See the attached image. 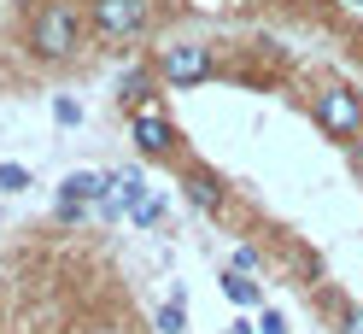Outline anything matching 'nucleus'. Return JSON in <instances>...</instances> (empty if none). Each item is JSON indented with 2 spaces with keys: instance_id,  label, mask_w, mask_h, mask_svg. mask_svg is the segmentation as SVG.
<instances>
[{
  "instance_id": "nucleus-1",
  "label": "nucleus",
  "mask_w": 363,
  "mask_h": 334,
  "mask_svg": "<svg viewBox=\"0 0 363 334\" xmlns=\"http://www.w3.org/2000/svg\"><path fill=\"white\" fill-rule=\"evenodd\" d=\"M82 35H88V12L77 6V0H41L35 18H30V53L48 59V65L77 59Z\"/></svg>"
},
{
  "instance_id": "nucleus-2",
  "label": "nucleus",
  "mask_w": 363,
  "mask_h": 334,
  "mask_svg": "<svg viewBox=\"0 0 363 334\" xmlns=\"http://www.w3.org/2000/svg\"><path fill=\"white\" fill-rule=\"evenodd\" d=\"M311 118H316V129H323L328 141H352V135H363V94L346 88V82H328L323 94L311 100Z\"/></svg>"
},
{
  "instance_id": "nucleus-3",
  "label": "nucleus",
  "mask_w": 363,
  "mask_h": 334,
  "mask_svg": "<svg viewBox=\"0 0 363 334\" xmlns=\"http://www.w3.org/2000/svg\"><path fill=\"white\" fill-rule=\"evenodd\" d=\"M152 65H158V77H164L170 88H199V82L217 77V59H211L206 41H164Z\"/></svg>"
},
{
  "instance_id": "nucleus-4",
  "label": "nucleus",
  "mask_w": 363,
  "mask_h": 334,
  "mask_svg": "<svg viewBox=\"0 0 363 334\" xmlns=\"http://www.w3.org/2000/svg\"><path fill=\"white\" fill-rule=\"evenodd\" d=\"M88 24L106 41H141L152 24V0H88Z\"/></svg>"
},
{
  "instance_id": "nucleus-5",
  "label": "nucleus",
  "mask_w": 363,
  "mask_h": 334,
  "mask_svg": "<svg viewBox=\"0 0 363 334\" xmlns=\"http://www.w3.org/2000/svg\"><path fill=\"white\" fill-rule=\"evenodd\" d=\"M129 141H135V152H141V159H170V152L182 147L176 123H170L158 106H135V111H129Z\"/></svg>"
},
{
  "instance_id": "nucleus-6",
  "label": "nucleus",
  "mask_w": 363,
  "mask_h": 334,
  "mask_svg": "<svg viewBox=\"0 0 363 334\" xmlns=\"http://www.w3.org/2000/svg\"><path fill=\"white\" fill-rule=\"evenodd\" d=\"M182 194H188L194 211H223V206H229V182H223L211 165H188V176H182Z\"/></svg>"
},
{
  "instance_id": "nucleus-7",
  "label": "nucleus",
  "mask_w": 363,
  "mask_h": 334,
  "mask_svg": "<svg viewBox=\"0 0 363 334\" xmlns=\"http://www.w3.org/2000/svg\"><path fill=\"white\" fill-rule=\"evenodd\" d=\"M59 194L65 199H88V206H100V199H111V176H100V170H71L59 182Z\"/></svg>"
},
{
  "instance_id": "nucleus-8",
  "label": "nucleus",
  "mask_w": 363,
  "mask_h": 334,
  "mask_svg": "<svg viewBox=\"0 0 363 334\" xmlns=\"http://www.w3.org/2000/svg\"><path fill=\"white\" fill-rule=\"evenodd\" d=\"M152 82H158V65H135V71L118 77V100H123V106H147Z\"/></svg>"
},
{
  "instance_id": "nucleus-9",
  "label": "nucleus",
  "mask_w": 363,
  "mask_h": 334,
  "mask_svg": "<svg viewBox=\"0 0 363 334\" xmlns=\"http://www.w3.org/2000/svg\"><path fill=\"white\" fill-rule=\"evenodd\" d=\"M217 282H223V294H229V305H240V311H258L264 305V287L246 276V270H223Z\"/></svg>"
},
{
  "instance_id": "nucleus-10",
  "label": "nucleus",
  "mask_w": 363,
  "mask_h": 334,
  "mask_svg": "<svg viewBox=\"0 0 363 334\" xmlns=\"http://www.w3.org/2000/svg\"><path fill=\"white\" fill-rule=\"evenodd\" d=\"M152 328H158V334H182V328H188V294H182V287H176V294H170L164 305H158Z\"/></svg>"
},
{
  "instance_id": "nucleus-11",
  "label": "nucleus",
  "mask_w": 363,
  "mask_h": 334,
  "mask_svg": "<svg viewBox=\"0 0 363 334\" xmlns=\"http://www.w3.org/2000/svg\"><path fill=\"white\" fill-rule=\"evenodd\" d=\"M111 194H118L129 211L147 206V176H141V170H118V176H111Z\"/></svg>"
},
{
  "instance_id": "nucleus-12",
  "label": "nucleus",
  "mask_w": 363,
  "mask_h": 334,
  "mask_svg": "<svg viewBox=\"0 0 363 334\" xmlns=\"http://www.w3.org/2000/svg\"><path fill=\"white\" fill-rule=\"evenodd\" d=\"M24 188H30V170L12 165V159H0V194H24Z\"/></svg>"
},
{
  "instance_id": "nucleus-13",
  "label": "nucleus",
  "mask_w": 363,
  "mask_h": 334,
  "mask_svg": "<svg viewBox=\"0 0 363 334\" xmlns=\"http://www.w3.org/2000/svg\"><path fill=\"white\" fill-rule=\"evenodd\" d=\"M53 123H59V129H77V123H82V106H77L71 94H59V100H53Z\"/></svg>"
},
{
  "instance_id": "nucleus-14",
  "label": "nucleus",
  "mask_w": 363,
  "mask_h": 334,
  "mask_svg": "<svg viewBox=\"0 0 363 334\" xmlns=\"http://www.w3.org/2000/svg\"><path fill=\"white\" fill-rule=\"evenodd\" d=\"M53 211H59V223H82V217H88V199H65V194H59Z\"/></svg>"
},
{
  "instance_id": "nucleus-15",
  "label": "nucleus",
  "mask_w": 363,
  "mask_h": 334,
  "mask_svg": "<svg viewBox=\"0 0 363 334\" xmlns=\"http://www.w3.org/2000/svg\"><path fill=\"white\" fill-rule=\"evenodd\" d=\"M129 217H135V223H141V229H152V223H158V217H164V206H158V199H147V206H135Z\"/></svg>"
},
{
  "instance_id": "nucleus-16",
  "label": "nucleus",
  "mask_w": 363,
  "mask_h": 334,
  "mask_svg": "<svg viewBox=\"0 0 363 334\" xmlns=\"http://www.w3.org/2000/svg\"><path fill=\"white\" fill-rule=\"evenodd\" d=\"M258 334H287V317L276 305H264V323H258Z\"/></svg>"
},
{
  "instance_id": "nucleus-17",
  "label": "nucleus",
  "mask_w": 363,
  "mask_h": 334,
  "mask_svg": "<svg viewBox=\"0 0 363 334\" xmlns=\"http://www.w3.org/2000/svg\"><path fill=\"white\" fill-rule=\"evenodd\" d=\"M258 264H264L258 247H240V252H235V270H246V276H258Z\"/></svg>"
},
{
  "instance_id": "nucleus-18",
  "label": "nucleus",
  "mask_w": 363,
  "mask_h": 334,
  "mask_svg": "<svg viewBox=\"0 0 363 334\" xmlns=\"http://www.w3.org/2000/svg\"><path fill=\"white\" fill-rule=\"evenodd\" d=\"M82 334H129V328H123V323H111V317H100V323H88Z\"/></svg>"
},
{
  "instance_id": "nucleus-19",
  "label": "nucleus",
  "mask_w": 363,
  "mask_h": 334,
  "mask_svg": "<svg viewBox=\"0 0 363 334\" xmlns=\"http://www.w3.org/2000/svg\"><path fill=\"white\" fill-rule=\"evenodd\" d=\"M346 334H363V305H352V311H346Z\"/></svg>"
},
{
  "instance_id": "nucleus-20",
  "label": "nucleus",
  "mask_w": 363,
  "mask_h": 334,
  "mask_svg": "<svg viewBox=\"0 0 363 334\" xmlns=\"http://www.w3.org/2000/svg\"><path fill=\"white\" fill-rule=\"evenodd\" d=\"M229 334H252V328H246V323H229Z\"/></svg>"
},
{
  "instance_id": "nucleus-21",
  "label": "nucleus",
  "mask_w": 363,
  "mask_h": 334,
  "mask_svg": "<svg viewBox=\"0 0 363 334\" xmlns=\"http://www.w3.org/2000/svg\"><path fill=\"white\" fill-rule=\"evenodd\" d=\"M357 176H363V152H357Z\"/></svg>"
},
{
  "instance_id": "nucleus-22",
  "label": "nucleus",
  "mask_w": 363,
  "mask_h": 334,
  "mask_svg": "<svg viewBox=\"0 0 363 334\" xmlns=\"http://www.w3.org/2000/svg\"><path fill=\"white\" fill-rule=\"evenodd\" d=\"M346 6H363V0H346Z\"/></svg>"
}]
</instances>
